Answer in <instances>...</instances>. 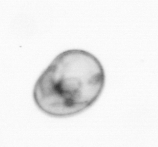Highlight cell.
<instances>
[{"instance_id":"1","label":"cell","mask_w":158,"mask_h":147,"mask_svg":"<svg viewBox=\"0 0 158 147\" xmlns=\"http://www.w3.org/2000/svg\"><path fill=\"white\" fill-rule=\"evenodd\" d=\"M105 81L103 65L95 56L84 50H67L59 54L36 80L34 101L49 116H73L96 102Z\"/></svg>"}]
</instances>
